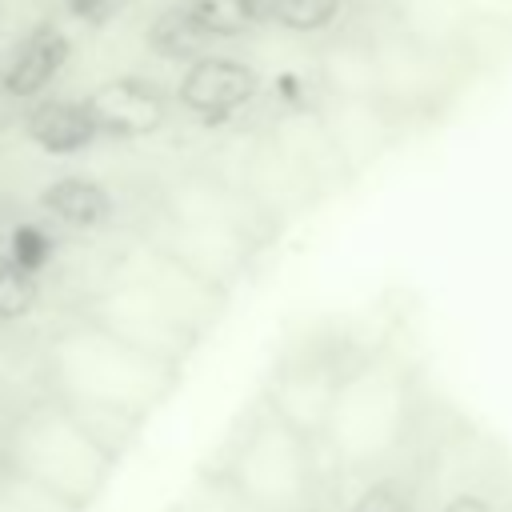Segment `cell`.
Here are the masks:
<instances>
[{"mask_svg":"<svg viewBox=\"0 0 512 512\" xmlns=\"http://www.w3.org/2000/svg\"><path fill=\"white\" fill-rule=\"evenodd\" d=\"M224 308L228 292L212 288L192 268L140 236L132 248L112 256L100 284L84 296L80 316L120 336L124 344L180 368Z\"/></svg>","mask_w":512,"mask_h":512,"instance_id":"6da1fadb","label":"cell"},{"mask_svg":"<svg viewBox=\"0 0 512 512\" xmlns=\"http://www.w3.org/2000/svg\"><path fill=\"white\" fill-rule=\"evenodd\" d=\"M280 228L212 164L184 168L160 184L144 240L192 268L212 288H236Z\"/></svg>","mask_w":512,"mask_h":512,"instance_id":"7a4b0ae2","label":"cell"},{"mask_svg":"<svg viewBox=\"0 0 512 512\" xmlns=\"http://www.w3.org/2000/svg\"><path fill=\"white\" fill-rule=\"evenodd\" d=\"M176 376V364L124 344L80 312L68 316L44 344L48 396L64 408L120 412L144 420L172 392Z\"/></svg>","mask_w":512,"mask_h":512,"instance_id":"3957f363","label":"cell"},{"mask_svg":"<svg viewBox=\"0 0 512 512\" xmlns=\"http://www.w3.org/2000/svg\"><path fill=\"white\" fill-rule=\"evenodd\" d=\"M220 480L256 512H308L316 500L312 440L292 432L264 400L224 452Z\"/></svg>","mask_w":512,"mask_h":512,"instance_id":"277c9868","label":"cell"},{"mask_svg":"<svg viewBox=\"0 0 512 512\" xmlns=\"http://www.w3.org/2000/svg\"><path fill=\"white\" fill-rule=\"evenodd\" d=\"M4 460L12 476L40 484L68 504L88 500L104 484V472L112 468V456L52 396L28 404L12 420L4 436Z\"/></svg>","mask_w":512,"mask_h":512,"instance_id":"5b68a950","label":"cell"},{"mask_svg":"<svg viewBox=\"0 0 512 512\" xmlns=\"http://www.w3.org/2000/svg\"><path fill=\"white\" fill-rule=\"evenodd\" d=\"M356 368L332 340H308L280 356L264 384V404L300 436H328L340 392Z\"/></svg>","mask_w":512,"mask_h":512,"instance_id":"8992f818","label":"cell"},{"mask_svg":"<svg viewBox=\"0 0 512 512\" xmlns=\"http://www.w3.org/2000/svg\"><path fill=\"white\" fill-rule=\"evenodd\" d=\"M368 36H372V48H376V68H380V100L400 120L416 116V112H428L444 96H452L456 56L424 48L392 16H388L384 28L368 32Z\"/></svg>","mask_w":512,"mask_h":512,"instance_id":"52a82bcc","label":"cell"},{"mask_svg":"<svg viewBox=\"0 0 512 512\" xmlns=\"http://www.w3.org/2000/svg\"><path fill=\"white\" fill-rule=\"evenodd\" d=\"M176 104L216 128V124H232L240 112H248L260 96V72L240 60V56H228V52H212V56H200L196 64H188L172 88Z\"/></svg>","mask_w":512,"mask_h":512,"instance_id":"ba28073f","label":"cell"},{"mask_svg":"<svg viewBox=\"0 0 512 512\" xmlns=\"http://www.w3.org/2000/svg\"><path fill=\"white\" fill-rule=\"evenodd\" d=\"M84 100L100 128V140L156 136L168 124L172 104H176V96L152 76H108L96 88H88Z\"/></svg>","mask_w":512,"mask_h":512,"instance_id":"9c48e42d","label":"cell"},{"mask_svg":"<svg viewBox=\"0 0 512 512\" xmlns=\"http://www.w3.org/2000/svg\"><path fill=\"white\" fill-rule=\"evenodd\" d=\"M272 144L280 148V156L292 164V172L308 184V192L320 200L328 192H336L348 176L344 160L336 156L332 148V136L320 120V104H308V108H280V116L272 124H264Z\"/></svg>","mask_w":512,"mask_h":512,"instance_id":"30bf717a","label":"cell"},{"mask_svg":"<svg viewBox=\"0 0 512 512\" xmlns=\"http://www.w3.org/2000/svg\"><path fill=\"white\" fill-rule=\"evenodd\" d=\"M320 120L332 136L336 156L344 160L348 176H360L372 168L400 136V116L380 100H320Z\"/></svg>","mask_w":512,"mask_h":512,"instance_id":"8fae6325","label":"cell"},{"mask_svg":"<svg viewBox=\"0 0 512 512\" xmlns=\"http://www.w3.org/2000/svg\"><path fill=\"white\" fill-rule=\"evenodd\" d=\"M72 60V32L64 24H36L16 40L0 64V96L8 104H36Z\"/></svg>","mask_w":512,"mask_h":512,"instance_id":"7c38bea8","label":"cell"},{"mask_svg":"<svg viewBox=\"0 0 512 512\" xmlns=\"http://www.w3.org/2000/svg\"><path fill=\"white\" fill-rule=\"evenodd\" d=\"M316 96L320 100H368L380 96V68L368 32H344L316 52Z\"/></svg>","mask_w":512,"mask_h":512,"instance_id":"4fadbf2b","label":"cell"},{"mask_svg":"<svg viewBox=\"0 0 512 512\" xmlns=\"http://www.w3.org/2000/svg\"><path fill=\"white\" fill-rule=\"evenodd\" d=\"M36 208L60 232H104L116 220V196L108 192V184L84 172L52 176L36 192Z\"/></svg>","mask_w":512,"mask_h":512,"instance_id":"5bb4252c","label":"cell"},{"mask_svg":"<svg viewBox=\"0 0 512 512\" xmlns=\"http://www.w3.org/2000/svg\"><path fill=\"white\" fill-rule=\"evenodd\" d=\"M24 140L48 156H76L100 140L84 96H44L24 112Z\"/></svg>","mask_w":512,"mask_h":512,"instance_id":"9a60e30c","label":"cell"},{"mask_svg":"<svg viewBox=\"0 0 512 512\" xmlns=\"http://www.w3.org/2000/svg\"><path fill=\"white\" fill-rule=\"evenodd\" d=\"M392 20L432 52L464 56L472 40V8L464 0H396Z\"/></svg>","mask_w":512,"mask_h":512,"instance_id":"2e32d148","label":"cell"},{"mask_svg":"<svg viewBox=\"0 0 512 512\" xmlns=\"http://www.w3.org/2000/svg\"><path fill=\"white\" fill-rule=\"evenodd\" d=\"M144 40H148V52L160 56V60H176V64H196L200 56H212V32L192 16V8L184 0L160 8L148 28H144Z\"/></svg>","mask_w":512,"mask_h":512,"instance_id":"e0dca14e","label":"cell"},{"mask_svg":"<svg viewBox=\"0 0 512 512\" xmlns=\"http://www.w3.org/2000/svg\"><path fill=\"white\" fill-rule=\"evenodd\" d=\"M184 4L212 32V40H240L268 24L264 0H184Z\"/></svg>","mask_w":512,"mask_h":512,"instance_id":"ac0fdd59","label":"cell"},{"mask_svg":"<svg viewBox=\"0 0 512 512\" xmlns=\"http://www.w3.org/2000/svg\"><path fill=\"white\" fill-rule=\"evenodd\" d=\"M264 16L292 36H320L340 24L344 0H264Z\"/></svg>","mask_w":512,"mask_h":512,"instance_id":"d6986e66","label":"cell"},{"mask_svg":"<svg viewBox=\"0 0 512 512\" xmlns=\"http://www.w3.org/2000/svg\"><path fill=\"white\" fill-rule=\"evenodd\" d=\"M4 252L32 276H40L52 260H56V232L52 224H40V220H20L8 240H4Z\"/></svg>","mask_w":512,"mask_h":512,"instance_id":"ffe728a7","label":"cell"},{"mask_svg":"<svg viewBox=\"0 0 512 512\" xmlns=\"http://www.w3.org/2000/svg\"><path fill=\"white\" fill-rule=\"evenodd\" d=\"M40 300V284L32 272H24L4 248H0V324L24 320Z\"/></svg>","mask_w":512,"mask_h":512,"instance_id":"44dd1931","label":"cell"},{"mask_svg":"<svg viewBox=\"0 0 512 512\" xmlns=\"http://www.w3.org/2000/svg\"><path fill=\"white\" fill-rule=\"evenodd\" d=\"M348 512H420V504H416V492L408 480L380 476L368 488H360V496L352 500Z\"/></svg>","mask_w":512,"mask_h":512,"instance_id":"7402d4cb","label":"cell"},{"mask_svg":"<svg viewBox=\"0 0 512 512\" xmlns=\"http://www.w3.org/2000/svg\"><path fill=\"white\" fill-rule=\"evenodd\" d=\"M440 512H496V508H492L484 496H476V492H460V496H452Z\"/></svg>","mask_w":512,"mask_h":512,"instance_id":"603a6c76","label":"cell"},{"mask_svg":"<svg viewBox=\"0 0 512 512\" xmlns=\"http://www.w3.org/2000/svg\"><path fill=\"white\" fill-rule=\"evenodd\" d=\"M0 20H4V0H0Z\"/></svg>","mask_w":512,"mask_h":512,"instance_id":"cb8c5ba5","label":"cell"}]
</instances>
